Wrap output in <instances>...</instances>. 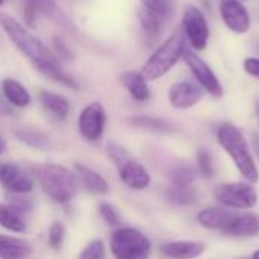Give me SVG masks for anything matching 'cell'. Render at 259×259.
Here are the masks:
<instances>
[{"label":"cell","instance_id":"27","mask_svg":"<svg viewBox=\"0 0 259 259\" xmlns=\"http://www.w3.org/2000/svg\"><path fill=\"white\" fill-rule=\"evenodd\" d=\"M199 176V170L191 164H178L170 170V181L173 187H191Z\"/></svg>","mask_w":259,"mask_h":259},{"label":"cell","instance_id":"13","mask_svg":"<svg viewBox=\"0 0 259 259\" xmlns=\"http://www.w3.org/2000/svg\"><path fill=\"white\" fill-rule=\"evenodd\" d=\"M118 170L123 184L131 190H144L150 184V175L146 167L132 158L127 159Z\"/></svg>","mask_w":259,"mask_h":259},{"label":"cell","instance_id":"1","mask_svg":"<svg viewBox=\"0 0 259 259\" xmlns=\"http://www.w3.org/2000/svg\"><path fill=\"white\" fill-rule=\"evenodd\" d=\"M217 140L249 184H256L259 181L258 168L243 132L237 126L225 123L217 131Z\"/></svg>","mask_w":259,"mask_h":259},{"label":"cell","instance_id":"10","mask_svg":"<svg viewBox=\"0 0 259 259\" xmlns=\"http://www.w3.org/2000/svg\"><path fill=\"white\" fill-rule=\"evenodd\" d=\"M220 14L232 32L244 33L249 30L250 15L240 0H220Z\"/></svg>","mask_w":259,"mask_h":259},{"label":"cell","instance_id":"6","mask_svg":"<svg viewBox=\"0 0 259 259\" xmlns=\"http://www.w3.org/2000/svg\"><path fill=\"white\" fill-rule=\"evenodd\" d=\"M214 197L223 206L235 209H250L258 203L256 190L246 182L220 184L214 190Z\"/></svg>","mask_w":259,"mask_h":259},{"label":"cell","instance_id":"42","mask_svg":"<svg viewBox=\"0 0 259 259\" xmlns=\"http://www.w3.org/2000/svg\"><path fill=\"white\" fill-rule=\"evenodd\" d=\"M3 3H5V0H0V6H2Z\"/></svg>","mask_w":259,"mask_h":259},{"label":"cell","instance_id":"17","mask_svg":"<svg viewBox=\"0 0 259 259\" xmlns=\"http://www.w3.org/2000/svg\"><path fill=\"white\" fill-rule=\"evenodd\" d=\"M32 246L15 237L0 235V258L2 259H23L32 255Z\"/></svg>","mask_w":259,"mask_h":259},{"label":"cell","instance_id":"14","mask_svg":"<svg viewBox=\"0 0 259 259\" xmlns=\"http://www.w3.org/2000/svg\"><path fill=\"white\" fill-rule=\"evenodd\" d=\"M235 219H237L235 212L219 206L205 208L197 214V220L203 228L211 231H220V232H225Z\"/></svg>","mask_w":259,"mask_h":259},{"label":"cell","instance_id":"37","mask_svg":"<svg viewBox=\"0 0 259 259\" xmlns=\"http://www.w3.org/2000/svg\"><path fill=\"white\" fill-rule=\"evenodd\" d=\"M244 70L255 76V77H259V59L258 58H247L244 61Z\"/></svg>","mask_w":259,"mask_h":259},{"label":"cell","instance_id":"35","mask_svg":"<svg viewBox=\"0 0 259 259\" xmlns=\"http://www.w3.org/2000/svg\"><path fill=\"white\" fill-rule=\"evenodd\" d=\"M64 241V226L58 222H55L50 229H49V244L55 249L59 250Z\"/></svg>","mask_w":259,"mask_h":259},{"label":"cell","instance_id":"20","mask_svg":"<svg viewBox=\"0 0 259 259\" xmlns=\"http://www.w3.org/2000/svg\"><path fill=\"white\" fill-rule=\"evenodd\" d=\"M2 93L5 99L15 108H26L30 103V94L24 88V85L15 79H3L2 82Z\"/></svg>","mask_w":259,"mask_h":259},{"label":"cell","instance_id":"26","mask_svg":"<svg viewBox=\"0 0 259 259\" xmlns=\"http://www.w3.org/2000/svg\"><path fill=\"white\" fill-rule=\"evenodd\" d=\"M129 123L135 127L146 129V131H153V132H173L175 126L158 117H150V115H134L129 118Z\"/></svg>","mask_w":259,"mask_h":259},{"label":"cell","instance_id":"12","mask_svg":"<svg viewBox=\"0 0 259 259\" xmlns=\"http://www.w3.org/2000/svg\"><path fill=\"white\" fill-rule=\"evenodd\" d=\"M203 97L202 87L193 80H182L171 85L168 91V99L173 108L176 109H188L194 106Z\"/></svg>","mask_w":259,"mask_h":259},{"label":"cell","instance_id":"11","mask_svg":"<svg viewBox=\"0 0 259 259\" xmlns=\"http://www.w3.org/2000/svg\"><path fill=\"white\" fill-rule=\"evenodd\" d=\"M0 184L14 194H27L33 188L32 178L15 164L0 165Z\"/></svg>","mask_w":259,"mask_h":259},{"label":"cell","instance_id":"29","mask_svg":"<svg viewBox=\"0 0 259 259\" xmlns=\"http://www.w3.org/2000/svg\"><path fill=\"white\" fill-rule=\"evenodd\" d=\"M141 6L150 9L165 21L173 14L175 0H141Z\"/></svg>","mask_w":259,"mask_h":259},{"label":"cell","instance_id":"16","mask_svg":"<svg viewBox=\"0 0 259 259\" xmlns=\"http://www.w3.org/2000/svg\"><path fill=\"white\" fill-rule=\"evenodd\" d=\"M76 168V175L80 181V184L85 187V190L91 194H106L109 191V185L108 182L105 181L103 176H100L97 171L91 170L90 167L87 165H82V164H76L74 165Z\"/></svg>","mask_w":259,"mask_h":259},{"label":"cell","instance_id":"40","mask_svg":"<svg viewBox=\"0 0 259 259\" xmlns=\"http://www.w3.org/2000/svg\"><path fill=\"white\" fill-rule=\"evenodd\" d=\"M5 150H6V143L0 138V155L5 153Z\"/></svg>","mask_w":259,"mask_h":259},{"label":"cell","instance_id":"5","mask_svg":"<svg viewBox=\"0 0 259 259\" xmlns=\"http://www.w3.org/2000/svg\"><path fill=\"white\" fill-rule=\"evenodd\" d=\"M150 249L149 238L134 228H121L111 237V252L115 259H147Z\"/></svg>","mask_w":259,"mask_h":259},{"label":"cell","instance_id":"39","mask_svg":"<svg viewBox=\"0 0 259 259\" xmlns=\"http://www.w3.org/2000/svg\"><path fill=\"white\" fill-rule=\"evenodd\" d=\"M252 144H253V150H255V155L259 161V135L256 134H253V137H252Z\"/></svg>","mask_w":259,"mask_h":259},{"label":"cell","instance_id":"15","mask_svg":"<svg viewBox=\"0 0 259 259\" xmlns=\"http://www.w3.org/2000/svg\"><path fill=\"white\" fill-rule=\"evenodd\" d=\"M161 252L170 259H196L205 252V246L197 241H173L164 244Z\"/></svg>","mask_w":259,"mask_h":259},{"label":"cell","instance_id":"28","mask_svg":"<svg viewBox=\"0 0 259 259\" xmlns=\"http://www.w3.org/2000/svg\"><path fill=\"white\" fill-rule=\"evenodd\" d=\"M165 199L178 206H188L197 202V191L193 187H170L165 191Z\"/></svg>","mask_w":259,"mask_h":259},{"label":"cell","instance_id":"31","mask_svg":"<svg viewBox=\"0 0 259 259\" xmlns=\"http://www.w3.org/2000/svg\"><path fill=\"white\" fill-rule=\"evenodd\" d=\"M197 164H199V173L209 179L214 176V165H212V156L206 149L199 150L197 153Z\"/></svg>","mask_w":259,"mask_h":259},{"label":"cell","instance_id":"30","mask_svg":"<svg viewBox=\"0 0 259 259\" xmlns=\"http://www.w3.org/2000/svg\"><path fill=\"white\" fill-rule=\"evenodd\" d=\"M105 244L100 240H94L85 246V249L79 255V259H105Z\"/></svg>","mask_w":259,"mask_h":259},{"label":"cell","instance_id":"2","mask_svg":"<svg viewBox=\"0 0 259 259\" xmlns=\"http://www.w3.org/2000/svg\"><path fill=\"white\" fill-rule=\"evenodd\" d=\"M0 26L3 27L9 39L14 42V46L26 58H29L33 62V65L49 61H58L56 56L49 50V47L39 38L30 33L26 26L18 23L11 15L0 12Z\"/></svg>","mask_w":259,"mask_h":259},{"label":"cell","instance_id":"22","mask_svg":"<svg viewBox=\"0 0 259 259\" xmlns=\"http://www.w3.org/2000/svg\"><path fill=\"white\" fill-rule=\"evenodd\" d=\"M35 68H36L42 76H46V77H47V79H50V80H55V82H58V83H61V85L67 87V88L79 90V83H77V80H76L73 76H70L68 73H65V71L59 67L58 61L41 62V64H36V65H35Z\"/></svg>","mask_w":259,"mask_h":259},{"label":"cell","instance_id":"19","mask_svg":"<svg viewBox=\"0 0 259 259\" xmlns=\"http://www.w3.org/2000/svg\"><path fill=\"white\" fill-rule=\"evenodd\" d=\"M38 99H39V103L42 105V108L52 114L53 117H56L58 120H64L68 112H70V103L65 97L56 94V93H52V91H46V90H41L38 93Z\"/></svg>","mask_w":259,"mask_h":259},{"label":"cell","instance_id":"32","mask_svg":"<svg viewBox=\"0 0 259 259\" xmlns=\"http://www.w3.org/2000/svg\"><path fill=\"white\" fill-rule=\"evenodd\" d=\"M99 212H100V217L111 226H117L121 223V215L118 212V209L115 206H112L111 203H100L99 205Z\"/></svg>","mask_w":259,"mask_h":259},{"label":"cell","instance_id":"36","mask_svg":"<svg viewBox=\"0 0 259 259\" xmlns=\"http://www.w3.org/2000/svg\"><path fill=\"white\" fill-rule=\"evenodd\" d=\"M53 47L56 52V59H62V61H73L74 55L73 52L68 49V46L61 39V38H53Z\"/></svg>","mask_w":259,"mask_h":259},{"label":"cell","instance_id":"8","mask_svg":"<svg viewBox=\"0 0 259 259\" xmlns=\"http://www.w3.org/2000/svg\"><path fill=\"white\" fill-rule=\"evenodd\" d=\"M106 112L102 103L94 102L85 106L79 115V132L88 141H99L105 132Z\"/></svg>","mask_w":259,"mask_h":259},{"label":"cell","instance_id":"38","mask_svg":"<svg viewBox=\"0 0 259 259\" xmlns=\"http://www.w3.org/2000/svg\"><path fill=\"white\" fill-rule=\"evenodd\" d=\"M14 111H12V105L5 99L3 93L0 94V117L2 115H12Z\"/></svg>","mask_w":259,"mask_h":259},{"label":"cell","instance_id":"41","mask_svg":"<svg viewBox=\"0 0 259 259\" xmlns=\"http://www.w3.org/2000/svg\"><path fill=\"white\" fill-rule=\"evenodd\" d=\"M253 259H259V250H256V252L253 253Z\"/></svg>","mask_w":259,"mask_h":259},{"label":"cell","instance_id":"4","mask_svg":"<svg viewBox=\"0 0 259 259\" xmlns=\"http://www.w3.org/2000/svg\"><path fill=\"white\" fill-rule=\"evenodd\" d=\"M185 53V33L182 29L175 30L167 41L155 50V53L147 59V62L143 65V70L140 71L146 80H156L167 74L176 62L184 56Z\"/></svg>","mask_w":259,"mask_h":259},{"label":"cell","instance_id":"43","mask_svg":"<svg viewBox=\"0 0 259 259\" xmlns=\"http://www.w3.org/2000/svg\"><path fill=\"white\" fill-rule=\"evenodd\" d=\"M23 259H27V258H23Z\"/></svg>","mask_w":259,"mask_h":259},{"label":"cell","instance_id":"18","mask_svg":"<svg viewBox=\"0 0 259 259\" xmlns=\"http://www.w3.org/2000/svg\"><path fill=\"white\" fill-rule=\"evenodd\" d=\"M120 80L135 100L146 102L150 99V88L146 77L140 71H124L120 76Z\"/></svg>","mask_w":259,"mask_h":259},{"label":"cell","instance_id":"21","mask_svg":"<svg viewBox=\"0 0 259 259\" xmlns=\"http://www.w3.org/2000/svg\"><path fill=\"white\" fill-rule=\"evenodd\" d=\"M223 234L229 237H255L259 234V217L255 214L237 215Z\"/></svg>","mask_w":259,"mask_h":259},{"label":"cell","instance_id":"3","mask_svg":"<svg viewBox=\"0 0 259 259\" xmlns=\"http://www.w3.org/2000/svg\"><path fill=\"white\" fill-rule=\"evenodd\" d=\"M42 191L56 203H68L77 191L76 176L58 164H44L35 168Z\"/></svg>","mask_w":259,"mask_h":259},{"label":"cell","instance_id":"34","mask_svg":"<svg viewBox=\"0 0 259 259\" xmlns=\"http://www.w3.org/2000/svg\"><path fill=\"white\" fill-rule=\"evenodd\" d=\"M9 205L18 209L21 214L29 212L33 208V203L29 197H26L24 194H14V193H9Z\"/></svg>","mask_w":259,"mask_h":259},{"label":"cell","instance_id":"24","mask_svg":"<svg viewBox=\"0 0 259 259\" xmlns=\"http://www.w3.org/2000/svg\"><path fill=\"white\" fill-rule=\"evenodd\" d=\"M0 226L5 228L6 231L17 232V234L26 232V229H27L23 214L18 209H15L14 206H11L9 203L0 205Z\"/></svg>","mask_w":259,"mask_h":259},{"label":"cell","instance_id":"9","mask_svg":"<svg viewBox=\"0 0 259 259\" xmlns=\"http://www.w3.org/2000/svg\"><path fill=\"white\" fill-rule=\"evenodd\" d=\"M184 59H185L187 65L190 67L191 73L194 74L197 83L203 90H206L214 97H222L223 96V87H222L220 80L217 79V76L214 74L211 67L202 58H199L194 52H190V50L187 52L185 50Z\"/></svg>","mask_w":259,"mask_h":259},{"label":"cell","instance_id":"33","mask_svg":"<svg viewBox=\"0 0 259 259\" xmlns=\"http://www.w3.org/2000/svg\"><path fill=\"white\" fill-rule=\"evenodd\" d=\"M108 155H109V158L114 161V164H115L118 168H120L127 159H131L127 150H126L124 147H121L120 144H117V143H109V144H108Z\"/></svg>","mask_w":259,"mask_h":259},{"label":"cell","instance_id":"23","mask_svg":"<svg viewBox=\"0 0 259 259\" xmlns=\"http://www.w3.org/2000/svg\"><path fill=\"white\" fill-rule=\"evenodd\" d=\"M138 21L141 24V29H143L146 38L153 42L159 36V33H161L164 20L159 15H156L155 12H152L150 9L141 6L138 9Z\"/></svg>","mask_w":259,"mask_h":259},{"label":"cell","instance_id":"7","mask_svg":"<svg viewBox=\"0 0 259 259\" xmlns=\"http://www.w3.org/2000/svg\"><path fill=\"white\" fill-rule=\"evenodd\" d=\"M182 30L185 38L196 50H205L209 38V29L205 15L196 6H188L184 12Z\"/></svg>","mask_w":259,"mask_h":259},{"label":"cell","instance_id":"25","mask_svg":"<svg viewBox=\"0 0 259 259\" xmlns=\"http://www.w3.org/2000/svg\"><path fill=\"white\" fill-rule=\"evenodd\" d=\"M14 135L18 141L33 147V149H47L50 146V140L49 137L39 131V129H35V127H30V126H21V127H17L14 131Z\"/></svg>","mask_w":259,"mask_h":259}]
</instances>
